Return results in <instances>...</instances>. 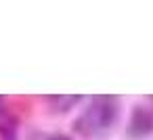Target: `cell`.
I'll return each instance as SVG.
<instances>
[{"label": "cell", "instance_id": "obj_1", "mask_svg": "<svg viewBox=\"0 0 153 140\" xmlns=\"http://www.w3.org/2000/svg\"><path fill=\"white\" fill-rule=\"evenodd\" d=\"M117 117V100L111 96H97L76 119L74 127L82 136H97L107 132Z\"/></svg>", "mask_w": 153, "mask_h": 140}, {"label": "cell", "instance_id": "obj_2", "mask_svg": "<svg viewBox=\"0 0 153 140\" xmlns=\"http://www.w3.org/2000/svg\"><path fill=\"white\" fill-rule=\"evenodd\" d=\"M153 132V115L145 107H136L132 113V121L128 125V136L130 138H145Z\"/></svg>", "mask_w": 153, "mask_h": 140}, {"label": "cell", "instance_id": "obj_3", "mask_svg": "<svg viewBox=\"0 0 153 140\" xmlns=\"http://www.w3.org/2000/svg\"><path fill=\"white\" fill-rule=\"evenodd\" d=\"M53 105H57V111H67L71 105H76V102H80L82 98L80 96H53V98H48Z\"/></svg>", "mask_w": 153, "mask_h": 140}, {"label": "cell", "instance_id": "obj_4", "mask_svg": "<svg viewBox=\"0 0 153 140\" xmlns=\"http://www.w3.org/2000/svg\"><path fill=\"white\" fill-rule=\"evenodd\" d=\"M46 140H71L69 136H63V134H57V136H51V138H46Z\"/></svg>", "mask_w": 153, "mask_h": 140}, {"label": "cell", "instance_id": "obj_5", "mask_svg": "<svg viewBox=\"0 0 153 140\" xmlns=\"http://www.w3.org/2000/svg\"><path fill=\"white\" fill-rule=\"evenodd\" d=\"M4 117V107H2V102H0V119Z\"/></svg>", "mask_w": 153, "mask_h": 140}, {"label": "cell", "instance_id": "obj_6", "mask_svg": "<svg viewBox=\"0 0 153 140\" xmlns=\"http://www.w3.org/2000/svg\"><path fill=\"white\" fill-rule=\"evenodd\" d=\"M7 140H13V138H7Z\"/></svg>", "mask_w": 153, "mask_h": 140}]
</instances>
